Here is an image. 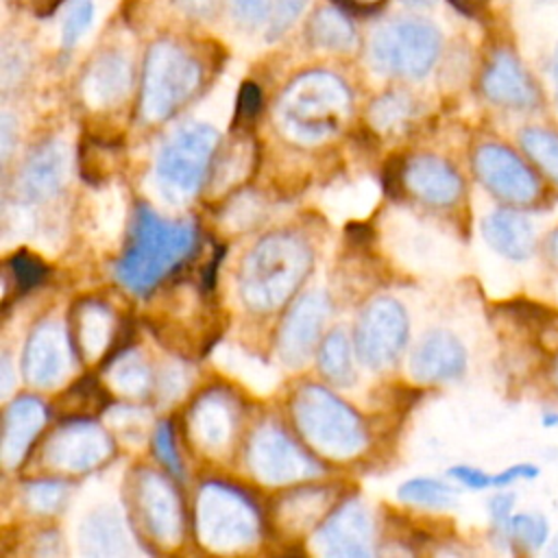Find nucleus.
<instances>
[{"mask_svg":"<svg viewBox=\"0 0 558 558\" xmlns=\"http://www.w3.org/2000/svg\"><path fill=\"white\" fill-rule=\"evenodd\" d=\"M349 340L340 329L327 333L318 349V371L323 377L336 386H351L355 379V371L351 364Z\"/></svg>","mask_w":558,"mask_h":558,"instance_id":"28","label":"nucleus"},{"mask_svg":"<svg viewBox=\"0 0 558 558\" xmlns=\"http://www.w3.org/2000/svg\"><path fill=\"white\" fill-rule=\"evenodd\" d=\"M551 78H554V85H556V98H558V48H556L554 59H551Z\"/></svg>","mask_w":558,"mask_h":558,"instance_id":"50","label":"nucleus"},{"mask_svg":"<svg viewBox=\"0 0 558 558\" xmlns=\"http://www.w3.org/2000/svg\"><path fill=\"white\" fill-rule=\"evenodd\" d=\"M504 534L514 545H519L527 551H536L547 541V521L536 512H521V514L510 517Z\"/></svg>","mask_w":558,"mask_h":558,"instance_id":"32","label":"nucleus"},{"mask_svg":"<svg viewBox=\"0 0 558 558\" xmlns=\"http://www.w3.org/2000/svg\"><path fill=\"white\" fill-rule=\"evenodd\" d=\"M109 401L111 397L107 388H102L94 377H83L57 399V410L68 421L92 418L98 416L109 405Z\"/></svg>","mask_w":558,"mask_h":558,"instance_id":"27","label":"nucleus"},{"mask_svg":"<svg viewBox=\"0 0 558 558\" xmlns=\"http://www.w3.org/2000/svg\"><path fill=\"white\" fill-rule=\"evenodd\" d=\"M547 253L554 259V264H558V229L547 240Z\"/></svg>","mask_w":558,"mask_h":558,"instance_id":"49","label":"nucleus"},{"mask_svg":"<svg viewBox=\"0 0 558 558\" xmlns=\"http://www.w3.org/2000/svg\"><path fill=\"white\" fill-rule=\"evenodd\" d=\"M405 185L429 205H453L462 194V179L458 172L434 155H421L405 166Z\"/></svg>","mask_w":558,"mask_h":558,"instance_id":"18","label":"nucleus"},{"mask_svg":"<svg viewBox=\"0 0 558 558\" xmlns=\"http://www.w3.org/2000/svg\"><path fill=\"white\" fill-rule=\"evenodd\" d=\"M408 342V316L395 299L373 301L355 327V349L371 368L390 366Z\"/></svg>","mask_w":558,"mask_h":558,"instance_id":"9","label":"nucleus"},{"mask_svg":"<svg viewBox=\"0 0 558 558\" xmlns=\"http://www.w3.org/2000/svg\"><path fill=\"white\" fill-rule=\"evenodd\" d=\"M538 475V466L534 464H514V466H508L504 471H499L497 475H493V486H510L512 482L517 480H530V477H536Z\"/></svg>","mask_w":558,"mask_h":558,"instance_id":"44","label":"nucleus"},{"mask_svg":"<svg viewBox=\"0 0 558 558\" xmlns=\"http://www.w3.org/2000/svg\"><path fill=\"white\" fill-rule=\"evenodd\" d=\"M174 4L194 17H205L214 11L216 0H174Z\"/></svg>","mask_w":558,"mask_h":558,"instance_id":"45","label":"nucleus"},{"mask_svg":"<svg viewBox=\"0 0 558 558\" xmlns=\"http://www.w3.org/2000/svg\"><path fill=\"white\" fill-rule=\"evenodd\" d=\"M137 508L150 534L163 543L177 536L181 527L179 501L170 486L155 473H142L137 484Z\"/></svg>","mask_w":558,"mask_h":558,"instance_id":"19","label":"nucleus"},{"mask_svg":"<svg viewBox=\"0 0 558 558\" xmlns=\"http://www.w3.org/2000/svg\"><path fill=\"white\" fill-rule=\"evenodd\" d=\"M351 111L347 85L331 72L314 70L296 76L277 100L283 129L303 142L336 133Z\"/></svg>","mask_w":558,"mask_h":558,"instance_id":"3","label":"nucleus"},{"mask_svg":"<svg viewBox=\"0 0 558 558\" xmlns=\"http://www.w3.org/2000/svg\"><path fill=\"white\" fill-rule=\"evenodd\" d=\"M131 85V65L120 52L100 54L87 70L85 96L96 105H111L124 98Z\"/></svg>","mask_w":558,"mask_h":558,"instance_id":"24","label":"nucleus"},{"mask_svg":"<svg viewBox=\"0 0 558 558\" xmlns=\"http://www.w3.org/2000/svg\"><path fill=\"white\" fill-rule=\"evenodd\" d=\"M347 238L355 244H366L371 238V227L368 225H347Z\"/></svg>","mask_w":558,"mask_h":558,"instance_id":"46","label":"nucleus"},{"mask_svg":"<svg viewBox=\"0 0 558 558\" xmlns=\"http://www.w3.org/2000/svg\"><path fill=\"white\" fill-rule=\"evenodd\" d=\"M521 146L527 157L558 183V133L530 126L521 133Z\"/></svg>","mask_w":558,"mask_h":558,"instance_id":"30","label":"nucleus"},{"mask_svg":"<svg viewBox=\"0 0 558 558\" xmlns=\"http://www.w3.org/2000/svg\"><path fill=\"white\" fill-rule=\"evenodd\" d=\"M486 242L508 259H527L534 251L532 222L514 209H497L482 225Z\"/></svg>","mask_w":558,"mask_h":558,"instance_id":"21","label":"nucleus"},{"mask_svg":"<svg viewBox=\"0 0 558 558\" xmlns=\"http://www.w3.org/2000/svg\"><path fill=\"white\" fill-rule=\"evenodd\" d=\"M7 268H9V275L15 281V288L20 292H28L31 288L39 286L48 272L44 262L39 257L31 255L28 251L13 253L7 262Z\"/></svg>","mask_w":558,"mask_h":558,"instance_id":"33","label":"nucleus"},{"mask_svg":"<svg viewBox=\"0 0 558 558\" xmlns=\"http://www.w3.org/2000/svg\"><path fill=\"white\" fill-rule=\"evenodd\" d=\"M405 166L408 161L399 155H395L386 166H384V190L388 196L392 198H401L403 196V190L408 187L405 185Z\"/></svg>","mask_w":558,"mask_h":558,"instance_id":"41","label":"nucleus"},{"mask_svg":"<svg viewBox=\"0 0 558 558\" xmlns=\"http://www.w3.org/2000/svg\"><path fill=\"white\" fill-rule=\"evenodd\" d=\"M310 248L290 233L257 242L242 264L240 292L253 310H272L299 288L310 270Z\"/></svg>","mask_w":558,"mask_h":558,"instance_id":"2","label":"nucleus"},{"mask_svg":"<svg viewBox=\"0 0 558 558\" xmlns=\"http://www.w3.org/2000/svg\"><path fill=\"white\" fill-rule=\"evenodd\" d=\"M111 449V440L102 429L89 423V418H76L54 434L48 445V458L57 466L87 471L100 464Z\"/></svg>","mask_w":558,"mask_h":558,"instance_id":"12","label":"nucleus"},{"mask_svg":"<svg viewBox=\"0 0 558 558\" xmlns=\"http://www.w3.org/2000/svg\"><path fill=\"white\" fill-rule=\"evenodd\" d=\"M220 135L209 124H190L179 129L159 150V181L177 194H194L216 153Z\"/></svg>","mask_w":558,"mask_h":558,"instance_id":"7","label":"nucleus"},{"mask_svg":"<svg viewBox=\"0 0 558 558\" xmlns=\"http://www.w3.org/2000/svg\"><path fill=\"white\" fill-rule=\"evenodd\" d=\"M551 554H554V556H558V541H556V545L551 547Z\"/></svg>","mask_w":558,"mask_h":558,"instance_id":"53","label":"nucleus"},{"mask_svg":"<svg viewBox=\"0 0 558 558\" xmlns=\"http://www.w3.org/2000/svg\"><path fill=\"white\" fill-rule=\"evenodd\" d=\"M410 4H429V2H434V0H408Z\"/></svg>","mask_w":558,"mask_h":558,"instance_id":"52","label":"nucleus"},{"mask_svg":"<svg viewBox=\"0 0 558 558\" xmlns=\"http://www.w3.org/2000/svg\"><path fill=\"white\" fill-rule=\"evenodd\" d=\"M371 521L360 504H344L318 530V543L327 556H368Z\"/></svg>","mask_w":558,"mask_h":558,"instance_id":"17","label":"nucleus"},{"mask_svg":"<svg viewBox=\"0 0 558 558\" xmlns=\"http://www.w3.org/2000/svg\"><path fill=\"white\" fill-rule=\"evenodd\" d=\"M153 447H155L159 460L170 469V473H174L177 477H183V462L179 458V451H177V445H174L172 425L168 421L157 427L155 438H153Z\"/></svg>","mask_w":558,"mask_h":558,"instance_id":"38","label":"nucleus"},{"mask_svg":"<svg viewBox=\"0 0 558 558\" xmlns=\"http://www.w3.org/2000/svg\"><path fill=\"white\" fill-rule=\"evenodd\" d=\"M225 399H201L194 408V412H190V423L194 425L196 438L209 449L222 447L235 425V416L231 412L229 403H222Z\"/></svg>","mask_w":558,"mask_h":558,"instance_id":"25","label":"nucleus"},{"mask_svg":"<svg viewBox=\"0 0 558 558\" xmlns=\"http://www.w3.org/2000/svg\"><path fill=\"white\" fill-rule=\"evenodd\" d=\"M28 504L39 512H54L65 499V484L61 482H37L26 486Z\"/></svg>","mask_w":558,"mask_h":558,"instance_id":"36","label":"nucleus"},{"mask_svg":"<svg viewBox=\"0 0 558 558\" xmlns=\"http://www.w3.org/2000/svg\"><path fill=\"white\" fill-rule=\"evenodd\" d=\"M473 168L477 179L499 198L517 205L532 203L541 187L534 172L506 146L482 144L475 150Z\"/></svg>","mask_w":558,"mask_h":558,"instance_id":"10","label":"nucleus"},{"mask_svg":"<svg viewBox=\"0 0 558 558\" xmlns=\"http://www.w3.org/2000/svg\"><path fill=\"white\" fill-rule=\"evenodd\" d=\"M458 11H462V13H466V15H473V13H477L482 7H484V2L486 0H449Z\"/></svg>","mask_w":558,"mask_h":558,"instance_id":"47","label":"nucleus"},{"mask_svg":"<svg viewBox=\"0 0 558 558\" xmlns=\"http://www.w3.org/2000/svg\"><path fill=\"white\" fill-rule=\"evenodd\" d=\"M46 421V410L39 399L20 397L15 399L4 414V438H2V456L7 464H15L24 458L31 447L35 434L41 429Z\"/></svg>","mask_w":558,"mask_h":558,"instance_id":"22","label":"nucleus"},{"mask_svg":"<svg viewBox=\"0 0 558 558\" xmlns=\"http://www.w3.org/2000/svg\"><path fill=\"white\" fill-rule=\"evenodd\" d=\"M327 312L329 301L325 294L312 292L296 301L279 329V351L288 364L296 366L310 357L320 336Z\"/></svg>","mask_w":558,"mask_h":558,"instance_id":"13","label":"nucleus"},{"mask_svg":"<svg viewBox=\"0 0 558 558\" xmlns=\"http://www.w3.org/2000/svg\"><path fill=\"white\" fill-rule=\"evenodd\" d=\"M440 52L438 28L421 17H399L379 28L371 41V63L405 78L425 76Z\"/></svg>","mask_w":558,"mask_h":558,"instance_id":"6","label":"nucleus"},{"mask_svg":"<svg viewBox=\"0 0 558 558\" xmlns=\"http://www.w3.org/2000/svg\"><path fill=\"white\" fill-rule=\"evenodd\" d=\"M294 421L301 434L323 453L351 456L366 442L360 416L320 386H305L294 397Z\"/></svg>","mask_w":558,"mask_h":558,"instance_id":"4","label":"nucleus"},{"mask_svg":"<svg viewBox=\"0 0 558 558\" xmlns=\"http://www.w3.org/2000/svg\"><path fill=\"white\" fill-rule=\"evenodd\" d=\"M272 7V0H229L231 15L238 20V24L248 28H255L262 22L270 20Z\"/></svg>","mask_w":558,"mask_h":558,"instance_id":"37","label":"nucleus"},{"mask_svg":"<svg viewBox=\"0 0 558 558\" xmlns=\"http://www.w3.org/2000/svg\"><path fill=\"white\" fill-rule=\"evenodd\" d=\"M63 183V153L57 144L39 146L22 168L17 190L24 201H44Z\"/></svg>","mask_w":558,"mask_h":558,"instance_id":"23","label":"nucleus"},{"mask_svg":"<svg viewBox=\"0 0 558 558\" xmlns=\"http://www.w3.org/2000/svg\"><path fill=\"white\" fill-rule=\"evenodd\" d=\"M512 504H514V495H510V493H497L488 501V512H490L493 525L501 532H506V525L512 517Z\"/></svg>","mask_w":558,"mask_h":558,"instance_id":"43","label":"nucleus"},{"mask_svg":"<svg viewBox=\"0 0 558 558\" xmlns=\"http://www.w3.org/2000/svg\"><path fill=\"white\" fill-rule=\"evenodd\" d=\"M262 109V89L255 83H242L240 92H238V102H235V124L244 126L251 120H255V116Z\"/></svg>","mask_w":558,"mask_h":558,"instance_id":"40","label":"nucleus"},{"mask_svg":"<svg viewBox=\"0 0 558 558\" xmlns=\"http://www.w3.org/2000/svg\"><path fill=\"white\" fill-rule=\"evenodd\" d=\"M248 460L253 471L268 482L299 480L316 469V462L275 427H266L255 434L248 449Z\"/></svg>","mask_w":558,"mask_h":558,"instance_id":"11","label":"nucleus"},{"mask_svg":"<svg viewBox=\"0 0 558 558\" xmlns=\"http://www.w3.org/2000/svg\"><path fill=\"white\" fill-rule=\"evenodd\" d=\"M70 318L68 338L74 355L78 360H87L92 351H100L105 357L118 333V329L111 327V312L102 303L85 299L72 307Z\"/></svg>","mask_w":558,"mask_h":558,"instance_id":"20","label":"nucleus"},{"mask_svg":"<svg viewBox=\"0 0 558 558\" xmlns=\"http://www.w3.org/2000/svg\"><path fill=\"white\" fill-rule=\"evenodd\" d=\"M482 92L490 102L514 109L534 107L538 100V92L530 74L508 50H499L493 54L482 76Z\"/></svg>","mask_w":558,"mask_h":558,"instance_id":"16","label":"nucleus"},{"mask_svg":"<svg viewBox=\"0 0 558 558\" xmlns=\"http://www.w3.org/2000/svg\"><path fill=\"white\" fill-rule=\"evenodd\" d=\"M74 353L70 338L63 336V331L54 323H41L33 329L22 368L28 381L37 386H52L65 375L68 355Z\"/></svg>","mask_w":558,"mask_h":558,"instance_id":"15","label":"nucleus"},{"mask_svg":"<svg viewBox=\"0 0 558 558\" xmlns=\"http://www.w3.org/2000/svg\"><path fill=\"white\" fill-rule=\"evenodd\" d=\"M307 37L314 46L327 50H349L355 44V28L340 9H318L310 24Z\"/></svg>","mask_w":558,"mask_h":558,"instance_id":"26","label":"nucleus"},{"mask_svg":"<svg viewBox=\"0 0 558 558\" xmlns=\"http://www.w3.org/2000/svg\"><path fill=\"white\" fill-rule=\"evenodd\" d=\"M83 547L89 554H120L124 534L120 521L111 512H96L83 525Z\"/></svg>","mask_w":558,"mask_h":558,"instance_id":"29","label":"nucleus"},{"mask_svg":"<svg viewBox=\"0 0 558 558\" xmlns=\"http://www.w3.org/2000/svg\"><path fill=\"white\" fill-rule=\"evenodd\" d=\"M344 7H351L353 11H373L377 9L384 0H338Z\"/></svg>","mask_w":558,"mask_h":558,"instance_id":"48","label":"nucleus"},{"mask_svg":"<svg viewBox=\"0 0 558 558\" xmlns=\"http://www.w3.org/2000/svg\"><path fill=\"white\" fill-rule=\"evenodd\" d=\"M198 530L203 543L214 547L246 545L257 536V512L244 493L207 484L198 499Z\"/></svg>","mask_w":558,"mask_h":558,"instance_id":"8","label":"nucleus"},{"mask_svg":"<svg viewBox=\"0 0 558 558\" xmlns=\"http://www.w3.org/2000/svg\"><path fill=\"white\" fill-rule=\"evenodd\" d=\"M466 368L464 344L449 331H429L410 357V373L416 381L438 384L458 379Z\"/></svg>","mask_w":558,"mask_h":558,"instance_id":"14","label":"nucleus"},{"mask_svg":"<svg viewBox=\"0 0 558 558\" xmlns=\"http://www.w3.org/2000/svg\"><path fill=\"white\" fill-rule=\"evenodd\" d=\"M201 85V65L181 46L157 41L144 65L142 113L157 122L172 116Z\"/></svg>","mask_w":558,"mask_h":558,"instance_id":"5","label":"nucleus"},{"mask_svg":"<svg viewBox=\"0 0 558 558\" xmlns=\"http://www.w3.org/2000/svg\"><path fill=\"white\" fill-rule=\"evenodd\" d=\"M307 0H277L268 20V39L281 37L305 9Z\"/></svg>","mask_w":558,"mask_h":558,"instance_id":"39","label":"nucleus"},{"mask_svg":"<svg viewBox=\"0 0 558 558\" xmlns=\"http://www.w3.org/2000/svg\"><path fill=\"white\" fill-rule=\"evenodd\" d=\"M449 475L456 477L466 488H473V490H482V488L493 486V475H488V473H484L482 469H475V466H466V464L451 466Z\"/></svg>","mask_w":558,"mask_h":558,"instance_id":"42","label":"nucleus"},{"mask_svg":"<svg viewBox=\"0 0 558 558\" xmlns=\"http://www.w3.org/2000/svg\"><path fill=\"white\" fill-rule=\"evenodd\" d=\"M412 102L405 94H386L373 102L368 116L377 129H392L408 120Z\"/></svg>","mask_w":558,"mask_h":558,"instance_id":"34","label":"nucleus"},{"mask_svg":"<svg viewBox=\"0 0 558 558\" xmlns=\"http://www.w3.org/2000/svg\"><path fill=\"white\" fill-rule=\"evenodd\" d=\"M194 244V225L166 222L150 207L140 205L116 275L131 292L146 294L192 253Z\"/></svg>","mask_w":558,"mask_h":558,"instance_id":"1","label":"nucleus"},{"mask_svg":"<svg viewBox=\"0 0 558 558\" xmlns=\"http://www.w3.org/2000/svg\"><path fill=\"white\" fill-rule=\"evenodd\" d=\"M46 2H50V0H46Z\"/></svg>","mask_w":558,"mask_h":558,"instance_id":"54","label":"nucleus"},{"mask_svg":"<svg viewBox=\"0 0 558 558\" xmlns=\"http://www.w3.org/2000/svg\"><path fill=\"white\" fill-rule=\"evenodd\" d=\"M545 425H558V414H545Z\"/></svg>","mask_w":558,"mask_h":558,"instance_id":"51","label":"nucleus"},{"mask_svg":"<svg viewBox=\"0 0 558 558\" xmlns=\"http://www.w3.org/2000/svg\"><path fill=\"white\" fill-rule=\"evenodd\" d=\"M94 20V2L92 0H70L68 11L63 15L61 26V41L65 48H72L83 33L89 28Z\"/></svg>","mask_w":558,"mask_h":558,"instance_id":"35","label":"nucleus"},{"mask_svg":"<svg viewBox=\"0 0 558 558\" xmlns=\"http://www.w3.org/2000/svg\"><path fill=\"white\" fill-rule=\"evenodd\" d=\"M399 499L408 504H416L423 508H447L453 504L456 493L451 486L432 480V477H414L399 486Z\"/></svg>","mask_w":558,"mask_h":558,"instance_id":"31","label":"nucleus"}]
</instances>
